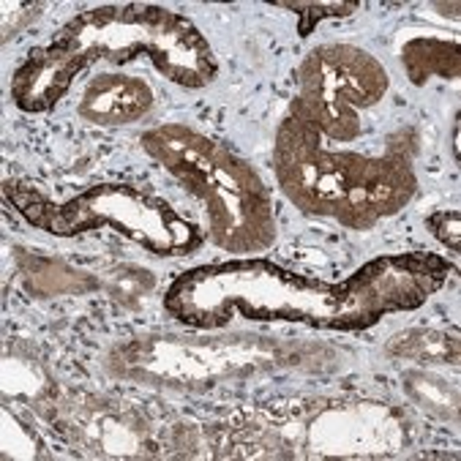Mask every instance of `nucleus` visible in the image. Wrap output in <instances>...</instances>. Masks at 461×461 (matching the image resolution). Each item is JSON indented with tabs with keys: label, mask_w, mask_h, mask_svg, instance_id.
Masks as SVG:
<instances>
[{
	"label": "nucleus",
	"mask_w": 461,
	"mask_h": 461,
	"mask_svg": "<svg viewBox=\"0 0 461 461\" xmlns=\"http://www.w3.org/2000/svg\"><path fill=\"white\" fill-rule=\"evenodd\" d=\"M142 148L205 203L216 246L249 254L276 240V219L262 180L221 142L183 126H164L148 131Z\"/></svg>",
	"instance_id": "nucleus-2"
},
{
	"label": "nucleus",
	"mask_w": 461,
	"mask_h": 461,
	"mask_svg": "<svg viewBox=\"0 0 461 461\" xmlns=\"http://www.w3.org/2000/svg\"><path fill=\"white\" fill-rule=\"evenodd\" d=\"M385 90L388 74L372 55L347 44H325L301 66V96L290 104V118L320 137L352 142L363 131L357 107L377 104Z\"/></svg>",
	"instance_id": "nucleus-5"
},
{
	"label": "nucleus",
	"mask_w": 461,
	"mask_h": 461,
	"mask_svg": "<svg viewBox=\"0 0 461 461\" xmlns=\"http://www.w3.org/2000/svg\"><path fill=\"white\" fill-rule=\"evenodd\" d=\"M290 12H298L301 23V36H309V31L325 20V17H349L352 12H357V4H279Z\"/></svg>",
	"instance_id": "nucleus-14"
},
{
	"label": "nucleus",
	"mask_w": 461,
	"mask_h": 461,
	"mask_svg": "<svg viewBox=\"0 0 461 461\" xmlns=\"http://www.w3.org/2000/svg\"><path fill=\"white\" fill-rule=\"evenodd\" d=\"M68 44L85 66L94 60L129 63L148 55L153 66L177 85L203 87L216 77L213 52L197 28L175 12L153 6H104L74 17L55 36Z\"/></svg>",
	"instance_id": "nucleus-3"
},
{
	"label": "nucleus",
	"mask_w": 461,
	"mask_h": 461,
	"mask_svg": "<svg viewBox=\"0 0 461 461\" xmlns=\"http://www.w3.org/2000/svg\"><path fill=\"white\" fill-rule=\"evenodd\" d=\"M17 262L23 270V279L33 295L52 298V295H68V293H87L94 290L96 282L87 273L74 270L63 259L39 254V251H17Z\"/></svg>",
	"instance_id": "nucleus-9"
},
{
	"label": "nucleus",
	"mask_w": 461,
	"mask_h": 461,
	"mask_svg": "<svg viewBox=\"0 0 461 461\" xmlns=\"http://www.w3.org/2000/svg\"><path fill=\"white\" fill-rule=\"evenodd\" d=\"M402 63L415 85H423L429 77L458 79L461 58L456 41L442 39H412L402 50Z\"/></svg>",
	"instance_id": "nucleus-11"
},
{
	"label": "nucleus",
	"mask_w": 461,
	"mask_h": 461,
	"mask_svg": "<svg viewBox=\"0 0 461 461\" xmlns=\"http://www.w3.org/2000/svg\"><path fill=\"white\" fill-rule=\"evenodd\" d=\"M385 352L399 360H412L418 366H458V336L434 328H410L396 333Z\"/></svg>",
	"instance_id": "nucleus-10"
},
{
	"label": "nucleus",
	"mask_w": 461,
	"mask_h": 461,
	"mask_svg": "<svg viewBox=\"0 0 461 461\" xmlns=\"http://www.w3.org/2000/svg\"><path fill=\"white\" fill-rule=\"evenodd\" d=\"M276 172L295 205L306 213L333 216L352 230H368L399 213L418 189L407 158L325 150L322 137L295 118L279 129Z\"/></svg>",
	"instance_id": "nucleus-1"
},
{
	"label": "nucleus",
	"mask_w": 461,
	"mask_h": 461,
	"mask_svg": "<svg viewBox=\"0 0 461 461\" xmlns=\"http://www.w3.org/2000/svg\"><path fill=\"white\" fill-rule=\"evenodd\" d=\"M66 434H77L87 447L107 456H140L148 447V426L131 412L113 407H71Z\"/></svg>",
	"instance_id": "nucleus-8"
},
{
	"label": "nucleus",
	"mask_w": 461,
	"mask_h": 461,
	"mask_svg": "<svg viewBox=\"0 0 461 461\" xmlns=\"http://www.w3.org/2000/svg\"><path fill=\"white\" fill-rule=\"evenodd\" d=\"M458 211H437L434 216L426 219V227L431 230V235L445 243L453 254H458Z\"/></svg>",
	"instance_id": "nucleus-15"
},
{
	"label": "nucleus",
	"mask_w": 461,
	"mask_h": 461,
	"mask_svg": "<svg viewBox=\"0 0 461 461\" xmlns=\"http://www.w3.org/2000/svg\"><path fill=\"white\" fill-rule=\"evenodd\" d=\"M6 197L31 224L52 235L68 238L110 224L158 257L183 254L197 246V232L189 221L175 216L172 208L161 200L142 197L126 186L90 189L66 205H52L41 194L23 186H6Z\"/></svg>",
	"instance_id": "nucleus-4"
},
{
	"label": "nucleus",
	"mask_w": 461,
	"mask_h": 461,
	"mask_svg": "<svg viewBox=\"0 0 461 461\" xmlns=\"http://www.w3.org/2000/svg\"><path fill=\"white\" fill-rule=\"evenodd\" d=\"M110 298H115L118 303L123 306H137L153 287H156V279L150 270H142V267H134V265H123V267H115L107 273V282H104Z\"/></svg>",
	"instance_id": "nucleus-13"
},
{
	"label": "nucleus",
	"mask_w": 461,
	"mask_h": 461,
	"mask_svg": "<svg viewBox=\"0 0 461 461\" xmlns=\"http://www.w3.org/2000/svg\"><path fill=\"white\" fill-rule=\"evenodd\" d=\"M453 153L458 158V126H453Z\"/></svg>",
	"instance_id": "nucleus-17"
},
{
	"label": "nucleus",
	"mask_w": 461,
	"mask_h": 461,
	"mask_svg": "<svg viewBox=\"0 0 461 461\" xmlns=\"http://www.w3.org/2000/svg\"><path fill=\"white\" fill-rule=\"evenodd\" d=\"M153 107V90L140 77L99 74L87 82L79 118L96 126H126L145 118Z\"/></svg>",
	"instance_id": "nucleus-7"
},
{
	"label": "nucleus",
	"mask_w": 461,
	"mask_h": 461,
	"mask_svg": "<svg viewBox=\"0 0 461 461\" xmlns=\"http://www.w3.org/2000/svg\"><path fill=\"white\" fill-rule=\"evenodd\" d=\"M404 393L431 418L445 423L458 420V388L426 368H412L404 375Z\"/></svg>",
	"instance_id": "nucleus-12"
},
{
	"label": "nucleus",
	"mask_w": 461,
	"mask_h": 461,
	"mask_svg": "<svg viewBox=\"0 0 461 461\" xmlns=\"http://www.w3.org/2000/svg\"><path fill=\"white\" fill-rule=\"evenodd\" d=\"M85 68L82 58L63 41H52L44 50H33L31 58L17 68L12 82V96L25 113L50 110L66 96L74 77Z\"/></svg>",
	"instance_id": "nucleus-6"
},
{
	"label": "nucleus",
	"mask_w": 461,
	"mask_h": 461,
	"mask_svg": "<svg viewBox=\"0 0 461 461\" xmlns=\"http://www.w3.org/2000/svg\"><path fill=\"white\" fill-rule=\"evenodd\" d=\"M14 9V17L12 14H4V41H9L14 33H20L25 25H31L33 20L41 17V12L47 9L44 4H17L12 6Z\"/></svg>",
	"instance_id": "nucleus-16"
}]
</instances>
